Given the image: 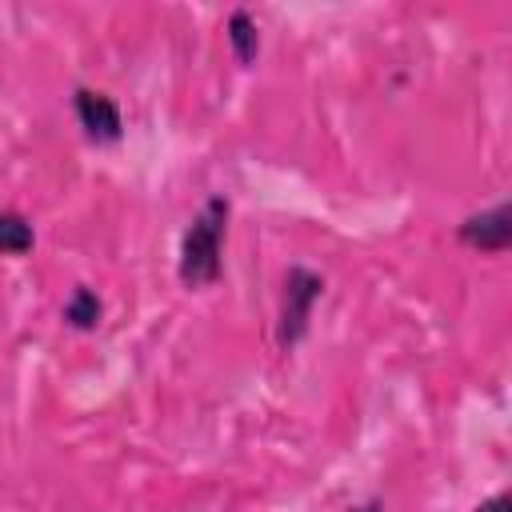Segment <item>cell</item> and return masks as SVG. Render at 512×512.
Returning a JSON list of instances; mask_svg holds the SVG:
<instances>
[{
	"label": "cell",
	"mask_w": 512,
	"mask_h": 512,
	"mask_svg": "<svg viewBox=\"0 0 512 512\" xmlns=\"http://www.w3.org/2000/svg\"><path fill=\"white\" fill-rule=\"evenodd\" d=\"M224 224H228V200L216 196L204 204V212L192 220L180 244V280L200 288L220 276V244H224Z\"/></svg>",
	"instance_id": "obj_1"
},
{
	"label": "cell",
	"mask_w": 512,
	"mask_h": 512,
	"mask_svg": "<svg viewBox=\"0 0 512 512\" xmlns=\"http://www.w3.org/2000/svg\"><path fill=\"white\" fill-rule=\"evenodd\" d=\"M324 292V280L308 268H292L288 280H284V308H280V344L292 348L304 328H308V316H312V304L320 300Z\"/></svg>",
	"instance_id": "obj_2"
},
{
	"label": "cell",
	"mask_w": 512,
	"mask_h": 512,
	"mask_svg": "<svg viewBox=\"0 0 512 512\" xmlns=\"http://www.w3.org/2000/svg\"><path fill=\"white\" fill-rule=\"evenodd\" d=\"M76 116H80V128H84L92 140H120V132H124L120 108H116V100L104 96V92L80 88V92H76Z\"/></svg>",
	"instance_id": "obj_3"
},
{
	"label": "cell",
	"mask_w": 512,
	"mask_h": 512,
	"mask_svg": "<svg viewBox=\"0 0 512 512\" xmlns=\"http://www.w3.org/2000/svg\"><path fill=\"white\" fill-rule=\"evenodd\" d=\"M460 240L480 248V252H504L512 244V212H508V204H496V208H488L480 216H468L460 224Z\"/></svg>",
	"instance_id": "obj_4"
},
{
	"label": "cell",
	"mask_w": 512,
	"mask_h": 512,
	"mask_svg": "<svg viewBox=\"0 0 512 512\" xmlns=\"http://www.w3.org/2000/svg\"><path fill=\"white\" fill-rule=\"evenodd\" d=\"M228 40H232V52L240 64H252L256 52H260V32H256V20L248 12H232L228 16Z\"/></svg>",
	"instance_id": "obj_5"
},
{
	"label": "cell",
	"mask_w": 512,
	"mask_h": 512,
	"mask_svg": "<svg viewBox=\"0 0 512 512\" xmlns=\"http://www.w3.org/2000/svg\"><path fill=\"white\" fill-rule=\"evenodd\" d=\"M36 244L32 236V224L20 216V212H0V252L4 256H20Z\"/></svg>",
	"instance_id": "obj_6"
},
{
	"label": "cell",
	"mask_w": 512,
	"mask_h": 512,
	"mask_svg": "<svg viewBox=\"0 0 512 512\" xmlns=\"http://www.w3.org/2000/svg\"><path fill=\"white\" fill-rule=\"evenodd\" d=\"M100 312H104V308H100L96 292H88V288H76L72 300L64 304V320H68L72 328H84V332L100 324Z\"/></svg>",
	"instance_id": "obj_7"
},
{
	"label": "cell",
	"mask_w": 512,
	"mask_h": 512,
	"mask_svg": "<svg viewBox=\"0 0 512 512\" xmlns=\"http://www.w3.org/2000/svg\"><path fill=\"white\" fill-rule=\"evenodd\" d=\"M476 512H512V496H508V492H496V496L484 500Z\"/></svg>",
	"instance_id": "obj_8"
},
{
	"label": "cell",
	"mask_w": 512,
	"mask_h": 512,
	"mask_svg": "<svg viewBox=\"0 0 512 512\" xmlns=\"http://www.w3.org/2000/svg\"><path fill=\"white\" fill-rule=\"evenodd\" d=\"M352 512H384L376 500H368V504H360V508H352Z\"/></svg>",
	"instance_id": "obj_9"
}]
</instances>
